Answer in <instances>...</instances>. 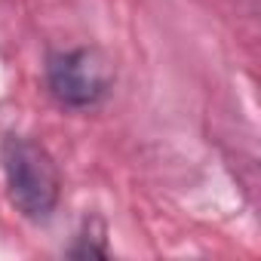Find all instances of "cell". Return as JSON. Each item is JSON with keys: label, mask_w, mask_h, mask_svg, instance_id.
I'll return each mask as SVG.
<instances>
[{"label": "cell", "mask_w": 261, "mask_h": 261, "mask_svg": "<svg viewBox=\"0 0 261 261\" xmlns=\"http://www.w3.org/2000/svg\"><path fill=\"white\" fill-rule=\"evenodd\" d=\"M68 255L71 258H105L108 255V246H105V227H101V221L86 218L83 221V230L77 233V240L68 249Z\"/></svg>", "instance_id": "3"}, {"label": "cell", "mask_w": 261, "mask_h": 261, "mask_svg": "<svg viewBox=\"0 0 261 261\" xmlns=\"http://www.w3.org/2000/svg\"><path fill=\"white\" fill-rule=\"evenodd\" d=\"M43 83L62 108L89 111L114 92L117 71L98 46H71L46 56Z\"/></svg>", "instance_id": "2"}, {"label": "cell", "mask_w": 261, "mask_h": 261, "mask_svg": "<svg viewBox=\"0 0 261 261\" xmlns=\"http://www.w3.org/2000/svg\"><path fill=\"white\" fill-rule=\"evenodd\" d=\"M0 169L13 209L40 224L49 221L62 203V172L53 154L28 136H4L0 142Z\"/></svg>", "instance_id": "1"}]
</instances>
